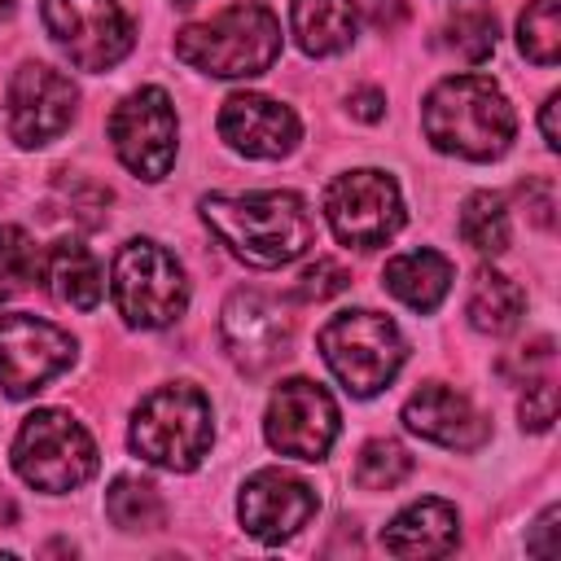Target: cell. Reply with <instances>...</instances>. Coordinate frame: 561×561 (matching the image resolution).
Returning a JSON list of instances; mask_svg holds the SVG:
<instances>
[{"label":"cell","mask_w":561,"mask_h":561,"mask_svg":"<svg viewBox=\"0 0 561 561\" xmlns=\"http://www.w3.org/2000/svg\"><path fill=\"white\" fill-rule=\"evenodd\" d=\"M202 219L206 228L250 267H280L294 263L311 237V210L298 193L289 188H263V193H215L202 197Z\"/></svg>","instance_id":"cell-1"},{"label":"cell","mask_w":561,"mask_h":561,"mask_svg":"<svg viewBox=\"0 0 561 561\" xmlns=\"http://www.w3.org/2000/svg\"><path fill=\"white\" fill-rule=\"evenodd\" d=\"M425 136L434 149L469 158V162H491L513 145L517 118L504 92L482 79V75H451L430 88L425 96Z\"/></svg>","instance_id":"cell-2"},{"label":"cell","mask_w":561,"mask_h":561,"mask_svg":"<svg viewBox=\"0 0 561 561\" xmlns=\"http://www.w3.org/2000/svg\"><path fill=\"white\" fill-rule=\"evenodd\" d=\"M175 57L215 79H254L280 57V22L267 4L241 0L175 35Z\"/></svg>","instance_id":"cell-3"},{"label":"cell","mask_w":561,"mask_h":561,"mask_svg":"<svg viewBox=\"0 0 561 561\" xmlns=\"http://www.w3.org/2000/svg\"><path fill=\"white\" fill-rule=\"evenodd\" d=\"M127 438H131V451L140 460H149L158 469H171V473H188V469L202 465V456L210 451V438H215L210 399L188 381L158 386L131 412V434Z\"/></svg>","instance_id":"cell-4"},{"label":"cell","mask_w":561,"mask_h":561,"mask_svg":"<svg viewBox=\"0 0 561 561\" xmlns=\"http://www.w3.org/2000/svg\"><path fill=\"white\" fill-rule=\"evenodd\" d=\"M13 469L35 491L66 495L96 473V443L70 412L39 408L22 421L13 438Z\"/></svg>","instance_id":"cell-5"},{"label":"cell","mask_w":561,"mask_h":561,"mask_svg":"<svg viewBox=\"0 0 561 561\" xmlns=\"http://www.w3.org/2000/svg\"><path fill=\"white\" fill-rule=\"evenodd\" d=\"M110 294L118 316L131 329H162L171 320L184 316L188 307V280L184 267L175 263L171 250H162L149 237H131L118 254H114V276H110Z\"/></svg>","instance_id":"cell-6"},{"label":"cell","mask_w":561,"mask_h":561,"mask_svg":"<svg viewBox=\"0 0 561 561\" xmlns=\"http://www.w3.org/2000/svg\"><path fill=\"white\" fill-rule=\"evenodd\" d=\"M320 351H324V364L333 368V377L359 399L386 390L408 355L394 320L364 311V307L333 316L320 329Z\"/></svg>","instance_id":"cell-7"},{"label":"cell","mask_w":561,"mask_h":561,"mask_svg":"<svg viewBox=\"0 0 561 561\" xmlns=\"http://www.w3.org/2000/svg\"><path fill=\"white\" fill-rule=\"evenodd\" d=\"M324 219L342 245H355V250L386 245L403 228L399 184L373 167L346 171V175L329 180V188H324Z\"/></svg>","instance_id":"cell-8"},{"label":"cell","mask_w":561,"mask_h":561,"mask_svg":"<svg viewBox=\"0 0 561 561\" xmlns=\"http://www.w3.org/2000/svg\"><path fill=\"white\" fill-rule=\"evenodd\" d=\"M44 26L79 70H110L131 48V22L118 0H44Z\"/></svg>","instance_id":"cell-9"},{"label":"cell","mask_w":561,"mask_h":561,"mask_svg":"<svg viewBox=\"0 0 561 561\" xmlns=\"http://www.w3.org/2000/svg\"><path fill=\"white\" fill-rule=\"evenodd\" d=\"M110 140L118 162L136 180H162L175 162V105L162 88H140L131 92L114 114H110Z\"/></svg>","instance_id":"cell-10"},{"label":"cell","mask_w":561,"mask_h":561,"mask_svg":"<svg viewBox=\"0 0 561 561\" xmlns=\"http://www.w3.org/2000/svg\"><path fill=\"white\" fill-rule=\"evenodd\" d=\"M263 434L280 456L324 460L337 438V403L329 399L324 386H316L307 377H289L267 399Z\"/></svg>","instance_id":"cell-11"},{"label":"cell","mask_w":561,"mask_h":561,"mask_svg":"<svg viewBox=\"0 0 561 561\" xmlns=\"http://www.w3.org/2000/svg\"><path fill=\"white\" fill-rule=\"evenodd\" d=\"M75 359V337L35 316H0V386L9 399L44 390Z\"/></svg>","instance_id":"cell-12"},{"label":"cell","mask_w":561,"mask_h":561,"mask_svg":"<svg viewBox=\"0 0 561 561\" xmlns=\"http://www.w3.org/2000/svg\"><path fill=\"white\" fill-rule=\"evenodd\" d=\"M219 337H224L228 359L241 373H267L289 355L294 324H289V316L276 298H267L259 289H237L224 302Z\"/></svg>","instance_id":"cell-13"},{"label":"cell","mask_w":561,"mask_h":561,"mask_svg":"<svg viewBox=\"0 0 561 561\" xmlns=\"http://www.w3.org/2000/svg\"><path fill=\"white\" fill-rule=\"evenodd\" d=\"M75 101H79V88L61 70L39 61L22 66L9 79V136L22 149L57 140L75 118Z\"/></svg>","instance_id":"cell-14"},{"label":"cell","mask_w":561,"mask_h":561,"mask_svg":"<svg viewBox=\"0 0 561 561\" xmlns=\"http://www.w3.org/2000/svg\"><path fill=\"white\" fill-rule=\"evenodd\" d=\"M237 517H241L245 535H254L263 543H280L316 517V491L285 469H259L241 486Z\"/></svg>","instance_id":"cell-15"},{"label":"cell","mask_w":561,"mask_h":561,"mask_svg":"<svg viewBox=\"0 0 561 561\" xmlns=\"http://www.w3.org/2000/svg\"><path fill=\"white\" fill-rule=\"evenodd\" d=\"M219 136L245 158H285L294 153L302 127L289 105L259 92H237L219 110Z\"/></svg>","instance_id":"cell-16"},{"label":"cell","mask_w":561,"mask_h":561,"mask_svg":"<svg viewBox=\"0 0 561 561\" xmlns=\"http://www.w3.org/2000/svg\"><path fill=\"white\" fill-rule=\"evenodd\" d=\"M403 425H408L412 434L438 443V447H451V451H473V447L486 443V421H482V412H478L465 394H456L451 386H438V381L421 386V390L403 403Z\"/></svg>","instance_id":"cell-17"},{"label":"cell","mask_w":561,"mask_h":561,"mask_svg":"<svg viewBox=\"0 0 561 561\" xmlns=\"http://www.w3.org/2000/svg\"><path fill=\"white\" fill-rule=\"evenodd\" d=\"M456 543H460V517L447 500H416L381 530V548L394 557H443Z\"/></svg>","instance_id":"cell-18"},{"label":"cell","mask_w":561,"mask_h":561,"mask_svg":"<svg viewBox=\"0 0 561 561\" xmlns=\"http://www.w3.org/2000/svg\"><path fill=\"white\" fill-rule=\"evenodd\" d=\"M381 280L412 311H434L451 289V263L438 250H408V254H394L386 263Z\"/></svg>","instance_id":"cell-19"},{"label":"cell","mask_w":561,"mask_h":561,"mask_svg":"<svg viewBox=\"0 0 561 561\" xmlns=\"http://www.w3.org/2000/svg\"><path fill=\"white\" fill-rule=\"evenodd\" d=\"M289 26L307 57H333L355 39V4L351 0H294Z\"/></svg>","instance_id":"cell-20"},{"label":"cell","mask_w":561,"mask_h":561,"mask_svg":"<svg viewBox=\"0 0 561 561\" xmlns=\"http://www.w3.org/2000/svg\"><path fill=\"white\" fill-rule=\"evenodd\" d=\"M48 289L57 302H66L75 311H92L105 289V276H101V263L92 259V250L79 241H57L48 250Z\"/></svg>","instance_id":"cell-21"},{"label":"cell","mask_w":561,"mask_h":561,"mask_svg":"<svg viewBox=\"0 0 561 561\" xmlns=\"http://www.w3.org/2000/svg\"><path fill=\"white\" fill-rule=\"evenodd\" d=\"M522 307H526V294H522V285L508 280L504 272L482 267V272L473 276V289H469V307H465V311H469V324H473L478 333L500 337V333L517 329Z\"/></svg>","instance_id":"cell-22"},{"label":"cell","mask_w":561,"mask_h":561,"mask_svg":"<svg viewBox=\"0 0 561 561\" xmlns=\"http://www.w3.org/2000/svg\"><path fill=\"white\" fill-rule=\"evenodd\" d=\"M105 513L118 530H158L167 522V500L149 478L123 473L105 491Z\"/></svg>","instance_id":"cell-23"},{"label":"cell","mask_w":561,"mask_h":561,"mask_svg":"<svg viewBox=\"0 0 561 561\" xmlns=\"http://www.w3.org/2000/svg\"><path fill=\"white\" fill-rule=\"evenodd\" d=\"M460 237L478 254H504L508 250V210L500 193H469L460 206Z\"/></svg>","instance_id":"cell-24"},{"label":"cell","mask_w":561,"mask_h":561,"mask_svg":"<svg viewBox=\"0 0 561 561\" xmlns=\"http://www.w3.org/2000/svg\"><path fill=\"white\" fill-rule=\"evenodd\" d=\"M517 48L535 66H557L561 57V0H530L517 22Z\"/></svg>","instance_id":"cell-25"},{"label":"cell","mask_w":561,"mask_h":561,"mask_svg":"<svg viewBox=\"0 0 561 561\" xmlns=\"http://www.w3.org/2000/svg\"><path fill=\"white\" fill-rule=\"evenodd\" d=\"M408 473H412V456H408V447L394 443V438H373V443H364V451H359V460H355V482H359L364 491H394Z\"/></svg>","instance_id":"cell-26"},{"label":"cell","mask_w":561,"mask_h":561,"mask_svg":"<svg viewBox=\"0 0 561 561\" xmlns=\"http://www.w3.org/2000/svg\"><path fill=\"white\" fill-rule=\"evenodd\" d=\"M447 53H456L460 61H486L495 53V13L486 9H460L438 39Z\"/></svg>","instance_id":"cell-27"},{"label":"cell","mask_w":561,"mask_h":561,"mask_svg":"<svg viewBox=\"0 0 561 561\" xmlns=\"http://www.w3.org/2000/svg\"><path fill=\"white\" fill-rule=\"evenodd\" d=\"M39 276V254L35 241L18 224H0V302L22 294Z\"/></svg>","instance_id":"cell-28"},{"label":"cell","mask_w":561,"mask_h":561,"mask_svg":"<svg viewBox=\"0 0 561 561\" xmlns=\"http://www.w3.org/2000/svg\"><path fill=\"white\" fill-rule=\"evenodd\" d=\"M346 285H351V276H346L342 263H333V259H316V263L298 276V298H307V302H324V298L342 294Z\"/></svg>","instance_id":"cell-29"},{"label":"cell","mask_w":561,"mask_h":561,"mask_svg":"<svg viewBox=\"0 0 561 561\" xmlns=\"http://www.w3.org/2000/svg\"><path fill=\"white\" fill-rule=\"evenodd\" d=\"M517 412H522V425H526V430H535V434L552 430V421H557V386H552L548 377H535V381L526 386Z\"/></svg>","instance_id":"cell-30"},{"label":"cell","mask_w":561,"mask_h":561,"mask_svg":"<svg viewBox=\"0 0 561 561\" xmlns=\"http://www.w3.org/2000/svg\"><path fill=\"white\" fill-rule=\"evenodd\" d=\"M557 522H561V508H557V504H548V508L539 513L535 530L526 535V552H535V557H552V552H557V543H552L548 535L557 530Z\"/></svg>","instance_id":"cell-31"},{"label":"cell","mask_w":561,"mask_h":561,"mask_svg":"<svg viewBox=\"0 0 561 561\" xmlns=\"http://www.w3.org/2000/svg\"><path fill=\"white\" fill-rule=\"evenodd\" d=\"M381 105H386V96H381L377 88H359V92L351 96V114H355V118H377Z\"/></svg>","instance_id":"cell-32"},{"label":"cell","mask_w":561,"mask_h":561,"mask_svg":"<svg viewBox=\"0 0 561 561\" xmlns=\"http://www.w3.org/2000/svg\"><path fill=\"white\" fill-rule=\"evenodd\" d=\"M557 105H561V96L552 92V96L543 101V114H539V127H543V145H548V149H557V145H561V136H557Z\"/></svg>","instance_id":"cell-33"},{"label":"cell","mask_w":561,"mask_h":561,"mask_svg":"<svg viewBox=\"0 0 561 561\" xmlns=\"http://www.w3.org/2000/svg\"><path fill=\"white\" fill-rule=\"evenodd\" d=\"M368 4H373V22L377 26H386V9L399 18V0H368Z\"/></svg>","instance_id":"cell-34"},{"label":"cell","mask_w":561,"mask_h":561,"mask_svg":"<svg viewBox=\"0 0 561 561\" xmlns=\"http://www.w3.org/2000/svg\"><path fill=\"white\" fill-rule=\"evenodd\" d=\"M13 9H18V0H0V22H4V18L13 13Z\"/></svg>","instance_id":"cell-35"},{"label":"cell","mask_w":561,"mask_h":561,"mask_svg":"<svg viewBox=\"0 0 561 561\" xmlns=\"http://www.w3.org/2000/svg\"><path fill=\"white\" fill-rule=\"evenodd\" d=\"M9 517H13V504H9V500H0V522H9Z\"/></svg>","instance_id":"cell-36"},{"label":"cell","mask_w":561,"mask_h":561,"mask_svg":"<svg viewBox=\"0 0 561 561\" xmlns=\"http://www.w3.org/2000/svg\"><path fill=\"white\" fill-rule=\"evenodd\" d=\"M175 4H188V0H175Z\"/></svg>","instance_id":"cell-37"}]
</instances>
